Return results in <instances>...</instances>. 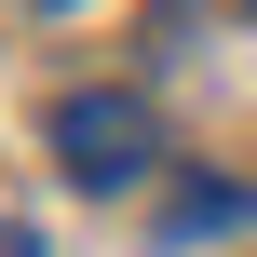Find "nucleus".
<instances>
[{"label": "nucleus", "mask_w": 257, "mask_h": 257, "mask_svg": "<svg viewBox=\"0 0 257 257\" xmlns=\"http://www.w3.org/2000/svg\"><path fill=\"white\" fill-rule=\"evenodd\" d=\"M54 163H68V190H149L163 108H149V95H68V108H54Z\"/></svg>", "instance_id": "obj_1"}, {"label": "nucleus", "mask_w": 257, "mask_h": 257, "mask_svg": "<svg viewBox=\"0 0 257 257\" xmlns=\"http://www.w3.org/2000/svg\"><path fill=\"white\" fill-rule=\"evenodd\" d=\"M244 217H257V190H230V176H190V190L163 203V230H176V244H217V230H244Z\"/></svg>", "instance_id": "obj_2"}, {"label": "nucleus", "mask_w": 257, "mask_h": 257, "mask_svg": "<svg viewBox=\"0 0 257 257\" xmlns=\"http://www.w3.org/2000/svg\"><path fill=\"white\" fill-rule=\"evenodd\" d=\"M0 257H41V230H14V217H0Z\"/></svg>", "instance_id": "obj_3"}, {"label": "nucleus", "mask_w": 257, "mask_h": 257, "mask_svg": "<svg viewBox=\"0 0 257 257\" xmlns=\"http://www.w3.org/2000/svg\"><path fill=\"white\" fill-rule=\"evenodd\" d=\"M27 14H68V0H27Z\"/></svg>", "instance_id": "obj_4"}, {"label": "nucleus", "mask_w": 257, "mask_h": 257, "mask_svg": "<svg viewBox=\"0 0 257 257\" xmlns=\"http://www.w3.org/2000/svg\"><path fill=\"white\" fill-rule=\"evenodd\" d=\"M244 14H257V0H244Z\"/></svg>", "instance_id": "obj_5"}]
</instances>
